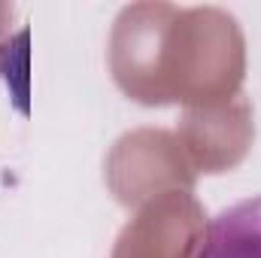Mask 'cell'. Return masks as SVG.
Here are the masks:
<instances>
[{
	"label": "cell",
	"mask_w": 261,
	"mask_h": 258,
	"mask_svg": "<svg viewBox=\"0 0 261 258\" xmlns=\"http://www.w3.org/2000/svg\"><path fill=\"white\" fill-rule=\"evenodd\" d=\"M195 258H261V194L216 213Z\"/></svg>",
	"instance_id": "cell-1"
}]
</instances>
